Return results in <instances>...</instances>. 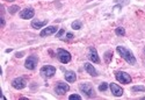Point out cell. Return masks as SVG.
I'll use <instances>...</instances> for the list:
<instances>
[{
    "instance_id": "52a82bcc",
    "label": "cell",
    "mask_w": 145,
    "mask_h": 100,
    "mask_svg": "<svg viewBox=\"0 0 145 100\" xmlns=\"http://www.w3.org/2000/svg\"><path fill=\"white\" fill-rule=\"evenodd\" d=\"M26 85H27V82L25 80V78H22V77L15 78V79H13V82H12V86H13L14 89H16V90L25 89Z\"/></svg>"
},
{
    "instance_id": "484cf974",
    "label": "cell",
    "mask_w": 145,
    "mask_h": 100,
    "mask_svg": "<svg viewBox=\"0 0 145 100\" xmlns=\"http://www.w3.org/2000/svg\"><path fill=\"white\" fill-rule=\"evenodd\" d=\"M5 26V20H4V18H1V27H4Z\"/></svg>"
},
{
    "instance_id": "d6986e66",
    "label": "cell",
    "mask_w": 145,
    "mask_h": 100,
    "mask_svg": "<svg viewBox=\"0 0 145 100\" xmlns=\"http://www.w3.org/2000/svg\"><path fill=\"white\" fill-rule=\"evenodd\" d=\"M19 9H20V8H19V6H15V5H14V6H10V7H9L8 12H9L10 14H15Z\"/></svg>"
},
{
    "instance_id": "9a60e30c",
    "label": "cell",
    "mask_w": 145,
    "mask_h": 100,
    "mask_svg": "<svg viewBox=\"0 0 145 100\" xmlns=\"http://www.w3.org/2000/svg\"><path fill=\"white\" fill-rule=\"evenodd\" d=\"M65 79L69 82V83H73V82H76V79H77V74H76V72L74 71H65Z\"/></svg>"
},
{
    "instance_id": "e0dca14e",
    "label": "cell",
    "mask_w": 145,
    "mask_h": 100,
    "mask_svg": "<svg viewBox=\"0 0 145 100\" xmlns=\"http://www.w3.org/2000/svg\"><path fill=\"white\" fill-rule=\"evenodd\" d=\"M112 56H113V53H112V51H107V53H105V62H106V63H110Z\"/></svg>"
},
{
    "instance_id": "7402d4cb",
    "label": "cell",
    "mask_w": 145,
    "mask_h": 100,
    "mask_svg": "<svg viewBox=\"0 0 145 100\" xmlns=\"http://www.w3.org/2000/svg\"><path fill=\"white\" fill-rule=\"evenodd\" d=\"M69 99H70V100H74V99H76V100H80L81 97H80L79 94H71V95L69 97Z\"/></svg>"
},
{
    "instance_id": "603a6c76",
    "label": "cell",
    "mask_w": 145,
    "mask_h": 100,
    "mask_svg": "<svg viewBox=\"0 0 145 100\" xmlns=\"http://www.w3.org/2000/svg\"><path fill=\"white\" fill-rule=\"evenodd\" d=\"M64 33H65V30H64V29H60V30H59V32L56 34V37H60V36H62Z\"/></svg>"
},
{
    "instance_id": "5b68a950",
    "label": "cell",
    "mask_w": 145,
    "mask_h": 100,
    "mask_svg": "<svg viewBox=\"0 0 145 100\" xmlns=\"http://www.w3.org/2000/svg\"><path fill=\"white\" fill-rule=\"evenodd\" d=\"M115 77L120 83H122V84H130L131 83V77H130V74H128L127 72L117 71L115 73Z\"/></svg>"
},
{
    "instance_id": "6da1fadb",
    "label": "cell",
    "mask_w": 145,
    "mask_h": 100,
    "mask_svg": "<svg viewBox=\"0 0 145 100\" xmlns=\"http://www.w3.org/2000/svg\"><path fill=\"white\" fill-rule=\"evenodd\" d=\"M116 50H117V53L121 55V57H122L124 61H127L130 65L136 64V58H135L134 54H132L129 49H127L125 47H122V45H118L116 48Z\"/></svg>"
},
{
    "instance_id": "5bb4252c",
    "label": "cell",
    "mask_w": 145,
    "mask_h": 100,
    "mask_svg": "<svg viewBox=\"0 0 145 100\" xmlns=\"http://www.w3.org/2000/svg\"><path fill=\"white\" fill-rule=\"evenodd\" d=\"M48 23V20H33L31 22V27L35 28V29H40V28H43L45 24Z\"/></svg>"
},
{
    "instance_id": "cb8c5ba5",
    "label": "cell",
    "mask_w": 145,
    "mask_h": 100,
    "mask_svg": "<svg viewBox=\"0 0 145 100\" xmlns=\"http://www.w3.org/2000/svg\"><path fill=\"white\" fill-rule=\"evenodd\" d=\"M66 36H67V39H70V40H71V39H73V34H72V33H67Z\"/></svg>"
},
{
    "instance_id": "9c48e42d",
    "label": "cell",
    "mask_w": 145,
    "mask_h": 100,
    "mask_svg": "<svg viewBox=\"0 0 145 100\" xmlns=\"http://www.w3.org/2000/svg\"><path fill=\"white\" fill-rule=\"evenodd\" d=\"M34 15H35V11H34V8H31V7L25 8V9H22V11L20 12V18H21V19H25V20L31 19Z\"/></svg>"
},
{
    "instance_id": "8992f818",
    "label": "cell",
    "mask_w": 145,
    "mask_h": 100,
    "mask_svg": "<svg viewBox=\"0 0 145 100\" xmlns=\"http://www.w3.org/2000/svg\"><path fill=\"white\" fill-rule=\"evenodd\" d=\"M39 63V57L35 56V55H31L29 56L27 59H26V63H25V66L28 69V70H34L36 68Z\"/></svg>"
},
{
    "instance_id": "3957f363",
    "label": "cell",
    "mask_w": 145,
    "mask_h": 100,
    "mask_svg": "<svg viewBox=\"0 0 145 100\" xmlns=\"http://www.w3.org/2000/svg\"><path fill=\"white\" fill-rule=\"evenodd\" d=\"M79 89H80V91H81L82 93H85L88 98L95 97V91H94L93 86H92L89 83H82V84H80Z\"/></svg>"
},
{
    "instance_id": "30bf717a",
    "label": "cell",
    "mask_w": 145,
    "mask_h": 100,
    "mask_svg": "<svg viewBox=\"0 0 145 100\" xmlns=\"http://www.w3.org/2000/svg\"><path fill=\"white\" fill-rule=\"evenodd\" d=\"M88 57L89 59L93 62V63H100V58H99V55H98V51H96V49L94 47H91L89 50H88Z\"/></svg>"
},
{
    "instance_id": "ac0fdd59",
    "label": "cell",
    "mask_w": 145,
    "mask_h": 100,
    "mask_svg": "<svg viewBox=\"0 0 145 100\" xmlns=\"http://www.w3.org/2000/svg\"><path fill=\"white\" fill-rule=\"evenodd\" d=\"M115 33H116V35H118V36H124V35H125V30H124V28H122V27H117V28L115 29Z\"/></svg>"
},
{
    "instance_id": "ffe728a7",
    "label": "cell",
    "mask_w": 145,
    "mask_h": 100,
    "mask_svg": "<svg viewBox=\"0 0 145 100\" xmlns=\"http://www.w3.org/2000/svg\"><path fill=\"white\" fill-rule=\"evenodd\" d=\"M132 91H134V92H137V91L145 92V86H134V87H132Z\"/></svg>"
},
{
    "instance_id": "7a4b0ae2",
    "label": "cell",
    "mask_w": 145,
    "mask_h": 100,
    "mask_svg": "<svg viewBox=\"0 0 145 100\" xmlns=\"http://www.w3.org/2000/svg\"><path fill=\"white\" fill-rule=\"evenodd\" d=\"M57 57H58V59L62 62L63 64H67V63H70L71 62V54L69 53V51H66V50H64V49H58L57 50Z\"/></svg>"
},
{
    "instance_id": "8fae6325",
    "label": "cell",
    "mask_w": 145,
    "mask_h": 100,
    "mask_svg": "<svg viewBox=\"0 0 145 100\" xmlns=\"http://www.w3.org/2000/svg\"><path fill=\"white\" fill-rule=\"evenodd\" d=\"M58 30V27L57 26H49V27H46V28H44L42 32H41V34H40V36L41 37H45V36H49V35H52V34H55L56 32Z\"/></svg>"
},
{
    "instance_id": "2e32d148",
    "label": "cell",
    "mask_w": 145,
    "mask_h": 100,
    "mask_svg": "<svg viewBox=\"0 0 145 100\" xmlns=\"http://www.w3.org/2000/svg\"><path fill=\"white\" fill-rule=\"evenodd\" d=\"M81 27H82L81 21L77 20V21H73V22H72V28H73L74 30H79V29H81Z\"/></svg>"
},
{
    "instance_id": "7c38bea8",
    "label": "cell",
    "mask_w": 145,
    "mask_h": 100,
    "mask_svg": "<svg viewBox=\"0 0 145 100\" xmlns=\"http://www.w3.org/2000/svg\"><path fill=\"white\" fill-rule=\"evenodd\" d=\"M109 87H110V91H112V93L115 95V97H121L123 94V89L121 86H118L117 84H114V83H112L110 85H109Z\"/></svg>"
},
{
    "instance_id": "ba28073f",
    "label": "cell",
    "mask_w": 145,
    "mask_h": 100,
    "mask_svg": "<svg viewBox=\"0 0 145 100\" xmlns=\"http://www.w3.org/2000/svg\"><path fill=\"white\" fill-rule=\"evenodd\" d=\"M69 90H70V86L67 84H65V83H58L56 85V87H55V92L57 94H59V95L65 94Z\"/></svg>"
},
{
    "instance_id": "4316f807",
    "label": "cell",
    "mask_w": 145,
    "mask_h": 100,
    "mask_svg": "<svg viewBox=\"0 0 145 100\" xmlns=\"http://www.w3.org/2000/svg\"><path fill=\"white\" fill-rule=\"evenodd\" d=\"M9 1H12V0H9Z\"/></svg>"
},
{
    "instance_id": "4fadbf2b",
    "label": "cell",
    "mask_w": 145,
    "mask_h": 100,
    "mask_svg": "<svg viewBox=\"0 0 145 100\" xmlns=\"http://www.w3.org/2000/svg\"><path fill=\"white\" fill-rule=\"evenodd\" d=\"M84 68H85L86 72H87L88 74H91V76H93V77L98 76V71L95 70V68H94L91 63H85V64H84Z\"/></svg>"
},
{
    "instance_id": "44dd1931",
    "label": "cell",
    "mask_w": 145,
    "mask_h": 100,
    "mask_svg": "<svg viewBox=\"0 0 145 100\" xmlns=\"http://www.w3.org/2000/svg\"><path fill=\"white\" fill-rule=\"evenodd\" d=\"M108 89V84L107 83H102V84H100V86H99V90L102 92V91H106Z\"/></svg>"
},
{
    "instance_id": "277c9868",
    "label": "cell",
    "mask_w": 145,
    "mask_h": 100,
    "mask_svg": "<svg viewBox=\"0 0 145 100\" xmlns=\"http://www.w3.org/2000/svg\"><path fill=\"white\" fill-rule=\"evenodd\" d=\"M40 73H41V76L43 77V78H51L54 74L56 73V68L55 66H52V65H44L42 69H41V71H40Z\"/></svg>"
},
{
    "instance_id": "d4e9b609",
    "label": "cell",
    "mask_w": 145,
    "mask_h": 100,
    "mask_svg": "<svg viewBox=\"0 0 145 100\" xmlns=\"http://www.w3.org/2000/svg\"><path fill=\"white\" fill-rule=\"evenodd\" d=\"M22 55H23V53H18V54H16V57L20 58V57H22Z\"/></svg>"
}]
</instances>
